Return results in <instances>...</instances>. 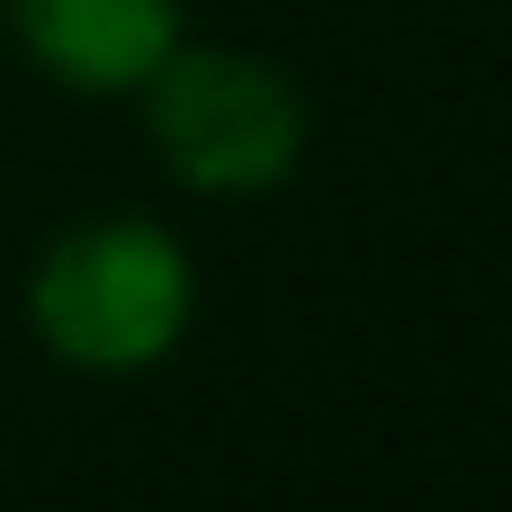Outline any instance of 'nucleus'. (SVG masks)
I'll return each mask as SVG.
<instances>
[{
  "mask_svg": "<svg viewBox=\"0 0 512 512\" xmlns=\"http://www.w3.org/2000/svg\"><path fill=\"white\" fill-rule=\"evenodd\" d=\"M189 306H198L189 252L153 216L63 225L36 261V279H27V315L45 333V351L72 360V369H99V378L153 369L189 333Z\"/></svg>",
  "mask_w": 512,
  "mask_h": 512,
  "instance_id": "1",
  "label": "nucleus"
},
{
  "mask_svg": "<svg viewBox=\"0 0 512 512\" xmlns=\"http://www.w3.org/2000/svg\"><path fill=\"white\" fill-rule=\"evenodd\" d=\"M144 117L162 162L207 189V198H252L279 189L306 153V99L270 54H234V45H171L144 81Z\"/></svg>",
  "mask_w": 512,
  "mask_h": 512,
  "instance_id": "2",
  "label": "nucleus"
},
{
  "mask_svg": "<svg viewBox=\"0 0 512 512\" xmlns=\"http://www.w3.org/2000/svg\"><path fill=\"white\" fill-rule=\"evenodd\" d=\"M9 36L63 90H135L180 45V0H0Z\"/></svg>",
  "mask_w": 512,
  "mask_h": 512,
  "instance_id": "3",
  "label": "nucleus"
}]
</instances>
